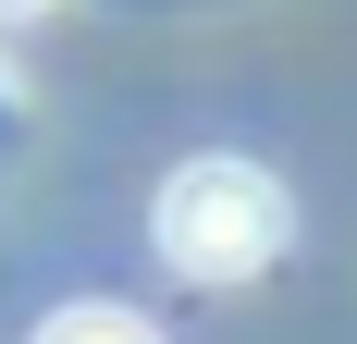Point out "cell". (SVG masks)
Returning a JSON list of instances; mask_svg holds the SVG:
<instances>
[{"label": "cell", "instance_id": "3", "mask_svg": "<svg viewBox=\"0 0 357 344\" xmlns=\"http://www.w3.org/2000/svg\"><path fill=\"white\" fill-rule=\"evenodd\" d=\"M37 13H62V0H0V25H37Z\"/></svg>", "mask_w": 357, "mask_h": 344}, {"label": "cell", "instance_id": "2", "mask_svg": "<svg viewBox=\"0 0 357 344\" xmlns=\"http://www.w3.org/2000/svg\"><path fill=\"white\" fill-rule=\"evenodd\" d=\"M25 344H160V332H148L136 308H111V295H74V308H50Z\"/></svg>", "mask_w": 357, "mask_h": 344}, {"label": "cell", "instance_id": "1", "mask_svg": "<svg viewBox=\"0 0 357 344\" xmlns=\"http://www.w3.org/2000/svg\"><path fill=\"white\" fill-rule=\"evenodd\" d=\"M148 246H160L185 283L222 295V283H259V271L296 246V197H284L259 160L210 148V160H173V185L148 197Z\"/></svg>", "mask_w": 357, "mask_h": 344}, {"label": "cell", "instance_id": "4", "mask_svg": "<svg viewBox=\"0 0 357 344\" xmlns=\"http://www.w3.org/2000/svg\"><path fill=\"white\" fill-rule=\"evenodd\" d=\"M13 111H25V99H13V74H0V123H13Z\"/></svg>", "mask_w": 357, "mask_h": 344}]
</instances>
